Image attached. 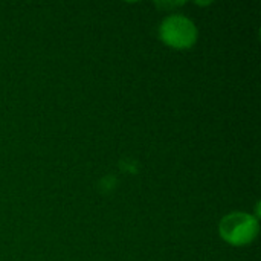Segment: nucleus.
Returning a JSON list of instances; mask_svg holds the SVG:
<instances>
[{"label": "nucleus", "instance_id": "nucleus-1", "mask_svg": "<svg viewBox=\"0 0 261 261\" xmlns=\"http://www.w3.org/2000/svg\"><path fill=\"white\" fill-rule=\"evenodd\" d=\"M222 239L232 246H245L255 240L258 234V220L248 213H231L220 222Z\"/></svg>", "mask_w": 261, "mask_h": 261}, {"label": "nucleus", "instance_id": "nucleus-2", "mask_svg": "<svg viewBox=\"0 0 261 261\" xmlns=\"http://www.w3.org/2000/svg\"><path fill=\"white\" fill-rule=\"evenodd\" d=\"M159 37L170 47L188 49L197 40V28L188 17L173 14L161 23Z\"/></svg>", "mask_w": 261, "mask_h": 261}]
</instances>
